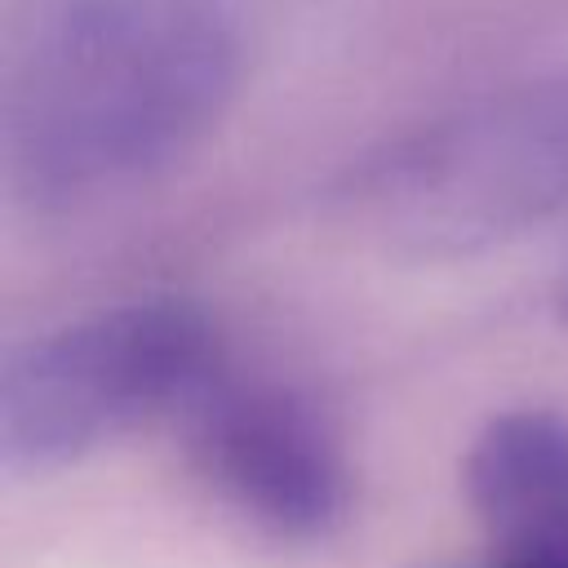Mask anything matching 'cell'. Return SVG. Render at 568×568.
I'll use <instances>...</instances> for the list:
<instances>
[{
  "instance_id": "1",
  "label": "cell",
  "mask_w": 568,
  "mask_h": 568,
  "mask_svg": "<svg viewBox=\"0 0 568 568\" xmlns=\"http://www.w3.org/2000/svg\"><path fill=\"white\" fill-rule=\"evenodd\" d=\"M240 71L235 0H22L0 151L36 204H67L182 155Z\"/></svg>"
},
{
  "instance_id": "2",
  "label": "cell",
  "mask_w": 568,
  "mask_h": 568,
  "mask_svg": "<svg viewBox=\"0 0 568 568\" xmlns=\"http://www.w3.org/2000/svg\"><path fill=\"white\" fill-rule=\"evenodd\" d=\"M342 209L408 257H470L568 209V62L501 84L382 155L342 186Z\"/></svg>"
},
{
  "instance_id": "3",
  "label": "cell",
  "mask_w": 568,
  "mask_h": 568,
  "mask_svg": "<svg viewBox=\"0 0 568 568\" xmlns=\"http://www.w3.org/2000/svg\"><path fill=\"white\" fill-rule=\"evenodd\" d=\"M217 333L195 302L146 297L71 320L0 359V466L40 475L186 408L217 368Z\"/></svg>"
},
{
  "instance_id": "4",
  "label": "cell",
  "mask_w": 568,
  "mask_h": 568,
  "mask_svg": "<svg viewBox=\"0 0 568 568\" xmlns=\"http://www.w3.org/2000/svg\"><path fill=\"white\" fill-rule=\"evenodd\" d=\"M204 479L257 528L324 541L351 515V466L333 422L288 382L235 377L222 364L186 399Z\"/></svg>"
},
{
  "instance_id": "5",
  "label": "cell",
  "mask_w": 568,
  "mask_h": 568,
  "mask_svg": "<svg viewBox=\"0 0 568 568\" xmlns=\"http://www.w3.org/2000/svg\"><path fill=\"white\" fill-rule=\"evenodd\" d=\"M466 497L488 568H568V422L541 408L493 417L466 453Z\"/></svg>"
},
{
  "instance_id": "6",
  "label": "cell",
  "mask_w": 568,
  "mask_h": 568,
  "mask_svg": "<svg viewBox=\"0 0 568 568\" xmlns=\"http://www.w3.org/2000/svg\"><path fill=\"white\" fill-rule=\"evenodd\" d=\"M564 311H568V288H564Z\"/></svg>"
}]
</instances>
